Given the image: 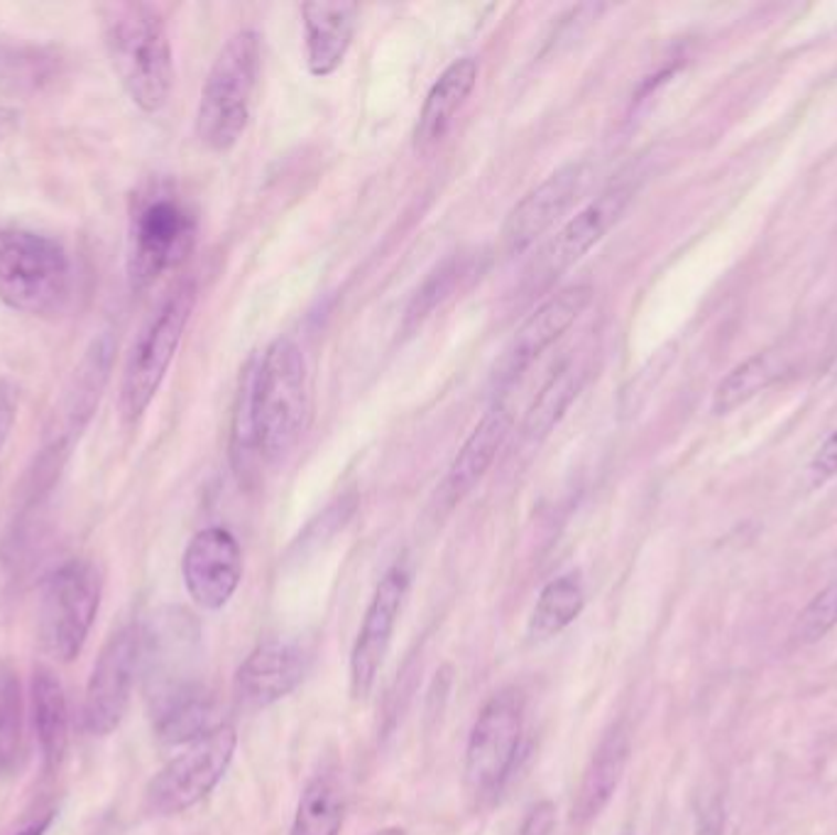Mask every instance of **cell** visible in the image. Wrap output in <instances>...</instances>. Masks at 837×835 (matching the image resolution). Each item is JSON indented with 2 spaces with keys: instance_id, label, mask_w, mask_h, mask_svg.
<instances>
[{
  "instance_id": "1",
  "label": "cell",
  "mask_w": 837,
  "mask_h": 835,
  "mask_svg": "<svg viewBox=\"0 0 837 835\" xmlns=\"http://www.w3.org/2000/svg\"><path fill=\"white\" fill-rule=\"evenodd\" d=\"M194 620L167 611L140 632V667L157 736L165 742H194L221 723L213 720L216 704L197 674Z\"/></svg>"
},
{
  "instance_id": "2",
  "label": "cell",
  "mask_w": 837,
  "mask_h": 835,
  "mask_svg": "<svg viewBox=\"0 0 837 835\" xmlns=\"http://www.w3.org/2000/svg\"><path fill=\"white\" fill-rule=\"evenodd\" d=\"M104 42L133 104L145 113L162 110L174 88V56L160 10L147 3L110 8Z\"/></svg>"
},
{
  "instance_id": "3",
  "label": "cell",
  "mask_w": 837,
  "mask_h": 835,
  "mask_svg": "<svg viewBox=\"0 0 837 835\" xmlns=\"http://www.w3.org/2000/svg\"><path fill=\"white\" fill-rule=\"evenodd\" d=\"M255 358V429L257 454L265 464H277L307 429L311 412L307 360L289 338H277Z\"/></svg>"
},
{
  "instance_id": "4",
  "label": "cell",
  "mask_w": 837,
  "mask_h": 835,
  "mask_svg": "<svg viewBox=\"0 0 837 835\" xmlns=\"http://www.w3.org/2000/svg\"><path fill=\"white\" fill-rule=\"evenodd\" d=\"M259 60L263 52L253 30L235 32L213 60L197 110V135L209 150L225 152L243 138L251 120Z\"/></svg>"
},
{
  "instance_id": "5",
  "label": "cell",
  "mask_w": 837,
  "mask_h": 835,
  "mask_svg": "<svg viewBox=\"0 0 837 835\" xmlns=\"http://www.w3.org/2000/svg\"><path fill=\"white\" fill-rule=\"evenodd\" d=\"M72 267L64 247L35 233L0 243V302L20 314L50 316L70 299Z\"/></svg>"
},
{
  "instance_id": "6",
  "label": "cell",
  "mask_w": 837,
  "mask_h": 835,
  "mask_svg": "<svg viewBox=\"0 0 837 835\" xmlns=\"http://www.w3.org/2000/svg\"><path fill=\"white\" fill-rule=\"evenodd\" d=\"M525 732V701L515 688L495 694L473 723L463 784L475 804L492 801L502 792L517 762Z\"/></svg>"
},
{
  "instance_id": "7",
  "label": "cell",
  "mask_w": 837,
  "mask_h": 835,
  "mask_svg": "<svg viewBox=\"0 0 837 835\" xmlns=\"http://www.w3.org/2000/svg\"><path fill=\"white\" fill-rule=\"evenodd\" d=\"M194 304V282H184V285H179L167 297L162 309L157 311L150 326L140 334L120 385V412L128 422L140 420L155 400V394L160 390L167 370L177 356V348L182 343Z\"/></svg>"
},
{
  "instance_id": "8",
  "label": "cell",
  "mask_w": 837,
  "mask_h": 835,
  "mask_svg": "<svg viewBox=\"0 0 837 835\" xmlns=\"http://www.w3.org/2000/svg\"><path fill=\"white\" fill-rule=\"evenodd\" d=\"M100 573L92 561L74 559L56 569L42 589L40 642L56 662H72L84 642L100 603Z\"/></svg>"
},
{
  "instance_id": "9",
  "label": "cell",
  "mask_w": 837,
  "mask_h": 835,
  "mask_svg": "<svg viewBox=\"0 0 837 835\" xmlns=\"http://www.w3.org/2000/svg\"><path fill=\"white\" fill-rule=\"evenodd\" d=\"M235 728L221 723L169 762L147 786V806L152 814L172 816L206 799L229 772L235 754Z\"/></svg>"
},
{
  "instance_id": "10",
  "label": "cell",
  "mask_w": 837,
  "mask_h": 835,
  "mask_svg": "<svg viewBox=\"0 0 837 835\" xmlns=\"http://www.w3.org/2000/svg\"><path fill=\"white\" fill-rule=\"evenodd\" d=\"M197 221L177 197H155L135 213L128 275L133 289H147L187 261L194 247Z\"/></svg>"
},
{
  "instance_id": "11",
  "label": "cell",
  "mask_w": 837,
  "mask_h": 835,
  "mask_svg": "<svg viewBox=\"0 0 837 835\" xmlns=\"http://www.w3.org/2000/svg\"><path fill=\"white\" fill-rule=\"evenodd\" d=\"M138 669L140 632L135 627H123L106 642L86 686L84 728L92 736L104 738L120 726L130 704Z\"/></svg>"
},
{
  "instance_id": "12",
  "label": "cell",
  "mask_w": 837,
  "mask_h": 835,
  "mask_svg": "<svg viewBox=\"0 0 837 835\" xmlns=\"http://www.w3.org/2000/svg\"><path fill=\"white\" fill-rule=\"evenodd\" d=\"M632 191L627 187H617L605 191L603 197L591 201L575 216L553 235L549 245L531 265L527 282L531 292L547 289L557 282L563 273L581 263L593 247L605 239V233L619 221L622 211L627 209Z\"/></svg>"
},
{
  "instance_id": "13",
  "label": "cell",
  "mask_w": 837,
  "mask_h": 835,
  "mask_svg": "<svg viewBox=\"0 0 837 835\" xmlns=\"http://www.w3.org/2000/svg\"><path fill=\"white\" fill-rule=\"evenodd\" d=\"M406 591H410V569L404 563H394L380 579L375 593H372L353 652H350V694H353L356 701L368 698L372 686H375L382 662L388 657L394 627H398Z\"/></svg>"
},
{
  "instance_id": "14",
  "label": "cell",
  "mask_w": 837,
  "mask_h": 835,
  "mask_svg": "<svg viewBox=\"0 0 837 835\" xmlns=\"http://www.w3.org/2000/svg\"><path fill=\"white\" fill-rule=\"evenodd\" d=\"M182 573L191 601L203 611H221L243 579L241 545L223 527L201 529L184 551Z\"/></svg>"
},
{
  "instance_id": "15",
  "label": "cell",
  "mask_w": 837,
  "mask_h": 835,
  "mask_svg": "<svg viewBox=\"0 0 837 835\" xmlns=\"http://www.w3.org/2000/svg\"><path fill=\"white\" fill-rule=\"evenodd\" d=\"M593 289L587 285H573L549 297L541 307L519 326L505 356L497 363V378L502 382L515 380L534 360L553 346L559 338L581 319V314L591 307Z\"/></svg>"
},
{
  "instance_id": "16",
  "label": "cell",
  "mask_w": 837,
  "mask_h": 835,
  "mask_svg": "<svg viewBox=\"0 0 837 835\" xmlns=\"http://www.w3.org/2000/svg\"><path fill=\"white\" fill-rule=\"evenodd\" d=\"M307 674V652L287 640H265L247 654L235 676L237 701L259 710L289 696Z\"/></svg>"
},
{
  "instance_id": "17",
  "label": "cell",
  "mask_w": 837,
  "mask_h": 835,
  "mask_svg": "<svg viewBox=\"0 0 837 835\" xmlns=\"http://www.w3.org/2000/svg\"><path fill=\"white\" fill-rule=\"evenodd\" d=\"M581 187V167L569 165L561 167L559 172L547 177L537 189L519 201V204L507 213L502 225V247L507 255L525 253L529 245H534L553 223H557L571 201L579 194Z\"/></svg>"
},
{
  "instance_id": "18",
  "label": "cell",
  "mask_w": 837,
  "mask_h": 835,
  "mask_svg": "<svg viewBox=\"0 0 837 835\" xmlns=\"http://www.w3.org/2000/svg\"><path fill=\"white\" fill-rule=\"evenodd\" d=\"M360 8L356 3H326L311 0L301 6L307 66L314 76H331L343 64L353 44Z\"/></svg>"
},
{
  "instance_id": "19",
  "label": "cell",
  "mask_w": 837,
  "mask_h": 835,
  "mask_svg": "<svg viewBox=\"0 0 837 835\" xmlns=\"http://www.w3.org/2000/svg\"><path fill=\"white\" fill-rule=\"evenodd\" d=\"M475 84H478V62L473 56H460L446 66L444 74L428 88L424 106L418 110L414 128V148L418 152L432 150L436 142L444 140L460 108L470 98Z\"/></svg>"
},
{
  "instance_id": "20",
  "label": "cell",
  "mask_w": 837,
  "mask_h": 835,
  "mask_svg": "<svg viewBox=\"0 0 837 835\" xmlns=\"http://www.w3.org/2000/svg\"><path fill=\"white\" fill-rule=\"evenodd\" d=\"M510 432L512 414L505 408H495L483 416L480 424L466 438V444L460 446L454 464H451L446 473L444 485H441V495H444L448 507L460 503L485 478V473L490 471L497 451L502 448Z\"/></svg>"
},
{
  "instance_id": "21",
  "label": "cell",
  "mask_w": 837,
  "mask_h": 835,
  "mask_svg": "<svg viewBox=\"0 0 837 835\" xmlns=\"http://www.w3.org/2000/svg\"><path fill=\"white\" fill-rule=\"evenodd\" d=\"M629 750L632 742L627 726L615 723L605 732L601 744H597L593 752L591 762L585 767L579 796L573 801L571 821L575 826H585V823L601 816V811L610 804V799L615 796L622 774L627 770Z\"/></svg>"
},
{
  "instance_id": "22",
  "label": "cell",
  "mask_w": 837,
  "mask_h": 835,
  "mask_svg": "<svg viewBox=\"0 0 837 835\" xmlns=\"http://www.w3.org/2000/svg\"><path fill=\"white\" fill-rule=\"evenodd\" d=\"M32 720H35L44 767L52 772L62 764L66 744H70V710H66L60 679L44 667H38L32 676Z\"/></svg>"
},
{
  "instance_id": "23",
  "label": "cell",
  "mask_w": 837,
  "mask_h": 835,
  "mask_svg": "<svg viewBox=\"0 0 837 835\" xmlns=\"http://www.w3.org/2000/svg\"><path fill=\"white\" fill-rule=\"evenodd\" d=\"M60 72V56L35 47L0 40V94L32 96L42 92Z\"/></svg>"
},
{
  "instance_id": "24",
  "label": "cell",
  "mask_w": 837,
  "mask_h": 835,
  "mask_svg": "<svg viewBox=\"0 0 837 835\" xmlns=\"http://www.w3.org/2000/svg\"><path fill=\"white\" fill-rule=\"evenodd\" d=\"M346 818V796L333 774H316L304 786L289 835H338Z\"/></svg>"
},
{
  "instance_id": "25",
  "label": "cell",
  "mask_w": 837,
  "mask_h": 835,
  "mask_svg": "<svg viewBox=\"0 0 837 835\" xmlns=\"http://www.w3.org/2000/svg\"><path fill=\"white\" fill-rule=\"evenodd\" d=\"M786 370V353L764 351L752 358H746L742 366L734 368L730 376L720 382L716 394H712V412L728 414L738 410L740 404L750 402L754 394L766 390L772 382L784 376Z\"/></svg>"
},
{
  "instance_id": "26",
  "label": "cell",
  "mask_w": 837,
  "mask_h": 835,
  "mask_svg": "<svg viewBox=\"0 0 837 835\" xmlns=\"http://www.w3.org/2000/svg\"><path fill=\"white\" fill-rule=\"evenodd\" d=\"M585 591L579 573L561 575L544 585L529 620L531 640H549L569 627L583 613Z\"/></svg>"
},
{
  "instance_id": "27",
  "label": "cell",
  "mask_w": 837,
  "mask_h": 835,
  "mask_svg": "<svg viewBox=\"0 0 837 835\" xmlns=\"http://www.w3.org/2000/svg\"><path fill=\"white\" fill-rule=\"evenodd\" d=\"M583 388V370L575 363H563L541 392L531 402V408L527 410L525 416V436L534 438V442H541V438L549 436L553 426L561 422V416L569 412L573 400L579 398V392Z\"/></svg>"
},
{
  "instance_id": "28",
  "label": "cell",
  "mask_w": 837,
  "mask_h": 835,
  "mask_svg": "<svg viewBox=\"0 0 837 835\" xmlns=\"http://www.w3.org/2000/svg\"><path fill=\"white\" fill-rule=\"evenodd\" d=\"M22 740V694L15 669L0 662V767L15 764Z\"/></svg>"
},
{
  "instance_id": "29",
  "label": "cell",
  "mask_w": 837,
  "mask_h": 835,
  "mask_svg": "<svg viewBox=\"0 0 837 835\" xmlns=\"http://www.w3.org/2000/svg\"><path fill=\"white\" fill-rule=\"evenodd\" d=\"M835 627H837V583H830L828 589L813 598V601L806 605V611L798 615L791 637H794V642H798V645H813V642L823 640Z\"/></svg>"
},
{
  "instance_id": "30",
  "label": "cell",
  "mask_w": 837,
  "mask_h": 835,
  "mask_svg": "<svg viewBox=\"0 0 837 835\" xmlns=\"http://www.w3.org/2000/svg\"><path fill=\"white\" fill-rule=\"evenodd\" d=\"M454 275H456V269L451 265L438 267L436 273L428 277L424 289L416 292V299L410 309V319H424V316L448 295L451 285H454Z\"/></svg>"
},
{
  "instance_id": "31",
  "label": "cell",
  "mask_w": 837,
  "mask_h": 835,
  "mask_svg": "<svg viewBox=\"0 0 837 835\" xmlns=\"http://www.w3.org/2000/svg\"><path fill=\"white\" fill-rule=\"evenodd\" d=\"M557 826V806L551 801H539L537 806L529 808V814L517 835H551Z\"/></svg>"
},
{
  "instance_id": "32",
  "label": "cell",
  "mask_w": 837,
  "mask_h": 835,
  "mask_svg": "<svg viewBox=\"0 0 837 835\" xmlns=\"http://www.w3.org/2000/svg\"><path fill=\"white\" fill-rule=\"evenodd\" d=\"M15 412H18V398L13 385L8 382H0V451H3L10 429L15 424Z\"/></svg>"
},
{
  "instance_id": "33",
  "label": "cell",
  "mask_w": 837,
  "mask_h": 835,
  "mask_svg": "<svg viewBox=\"0 0 837 835\" xmlns=\"http://www.w3.org/2000/svg\"><path fill=\"white\" fill-rule=\"evenodd\" d=\"M813 473L820 478H830V476H837V432L830 434L828 442H825L820 446V451L816 454V458H813L810 464Z\"/></svg>"
},
{
  "instance_id": "34",
  "label": "cell",
  "mask_w": 837,
  "mask_h": 835,
  "mask_svg": "<svg viewBox=\"0 0 837 835\" xmlns=\"http://www.w3.org/2000/svg\"><path fill=\"white\" fill-rule=\"evenodd\" d=\"M52 818H54V814H47L44 818L35 821V823H32V826H28L25 831H20V833H15V835H44V833H47V828H50Z\"/></svg>"
},
{
  "instance_id": "35",
  "label": "cell",
  "mask_w": 837,
  "mask_h": 835,
  "mask_svg": "<svg viewBox=\"0 0 837 835\" xmlns=\"http://www.w3.org/2000/svg\"><path fill=\"white\" fill-rule=\"evenodd\" d=\"M372 835H406V831H404V828H398V826H392V828H382V831L372 833Z\"/></svg>"
},
{
  "instance_id": "36",
  "label": "cell",
  "mask_w": 837,
  "mask_h": 835,
  "mask_svg": "<svg viewBox=\"0 0 837 835\" xmlns=\"http://www.w3.org/2000/svg\"><path fill=\"white\" fill-rule=\"evenodd\" d=\"M830 372H833V376H837V353L830 360Z\"/></svg>"
},
{
  "instance_id": "37",
  "label": "cell",
  "mask_w": 837,
  "mask_h": 835,
  "mask_svg": "<svg viewBox=\"0 0 837 835\" xmlns=\"http://www.w3.org/2000/svg\"><path fill=\"white\" fill-rule=\"evenodd\" d=\"M0 140H3V126H0Z\"/></svg>"
}]
</instances>
